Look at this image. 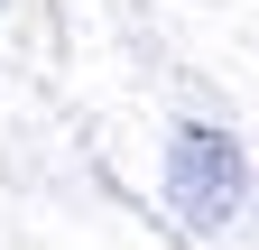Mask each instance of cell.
<instances>
[{
    "mask_svg": "<svg viewBox=\"0 0 259 250\" xmlns=\"http://www.w3.org/2000/svg\"><path fill=\"white\" fill-rule=\"evenodd\" d=\"M167 204L185 213L194 232H222L232 213L250 204V158L232 130H213V120H185L167 139Z\"/></svg>",
    "mask_w": 259,
    "mask_h": 250,
    "instance_id": "6da1fadb",
    "label": "cell"
}]
</instances>
